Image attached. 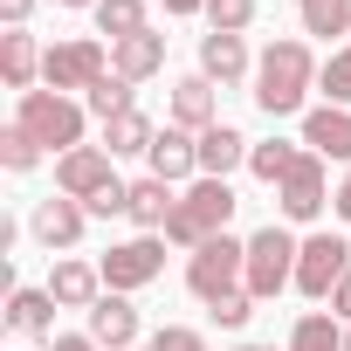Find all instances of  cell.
Listing matches in <instances>:
<instances>
[{
  "mask_svg": "<svg viewBox=\"0 0 351 351\" xmlns=\"http://www.w3.org/2000/svg\"><path fill=\"white\" fill-rule=\"evenodd\" d=\"M344 351H351V324H344Z\"/></svg>",
  "mask_w": 351,
  "mask_h": 351,
  "instance_id": "obj_41",
  "label": "cell"
},
{
  "mask_svg": "<svg viewBox=\"0 0 351 351\" xmlns=\"http://www.w3.org/2000/svg\"><path fill=\"white\" fill-rule=\"evenodd\" d=\"M97 269H104V289L138 296V289H152V282L165 276V234H131V241H110V248L97 255Z\"/></svg>",
  "mask_w": 351,
  "mask_h": 351,
  "instance_id": "obj_5",
  "label": "cell"
},
{
  "mask_svg": "<svg viewBox=\"0 0 351 351\" xmlns=\"http://www.w3.org/2000/svg\"><path fill=\"white\" fill-rule=\"evenodd\" d=\"M42 42L28 35V28H8L0 35V83H8L14 97H28V90H42Z\"/></svg>",
  "mask_w": 351,
  "mask_h": 351,
  "instance_id": "obj_18",
  "label": "cell"
},
{
  "mask_svg": "<svg viewBox=\"0 0 351 351\" xmlns=\"http://www.w3.org/2000/svg\"><path fill=\"white\" fill-rule=\"evenodd\" d=\"M83 104H90V117H104V124H110V117L138 110V83H124V76L110 69V76H97V83L83 90Z\"/></svg>",
  "mask_w": 351,
  "mask_h": 351,
  "instance_id": "obj_27",
  "label": "cell"
},
{
  "mask_svg": "<svg viewBox=\"0 0 351 351\" xmlns=\"http://www.w3.org/2000/svg\"><path fill=\"white\" fill-rule=\"evenodd\" d=\"M241 276H248V241H241V234H214L207 248L186 255V289H193L200 303L241 289Z\"/></svg>",
  "mask_w": 351,
  "mask_h": 351,
  "instance_id": "obj_7",
  "label": "cell"
},
{
  "mask_svg": "<svg viewBox=\"0 0 351 351\" xmlns=\"http://www.w3.org/2000/svg\"><path fill=\"white\" fill-rule=\"evenodd\" d=\"M180 193L186 186H165V180L145 172V180H131V214L124 221H138V234H165V221L180 214Z\"/></svg>",
  "mask_w": 351,
  "mask_h": 351,
  "instance_id": "obj_19",
  "label": "cell"
},
{
  "mask_svg": "<svg viewBox=\"0 0 351 351\" xmlns=\"http://www.w3.org/2000/svg\"><path fill=\"white\" fill-rule=\"evenodd\" d=\"M317 56H310V42L303 35H276L262 56H255V110L262 117H303L310 110V90H317Z\"/></svg>",
  "mask_w": 351,
  "mask_h": 351,
  "instance_id": "obj_1",
  "label": "cell"
},
{
  "mask_svg": "<svg viewBox=\"0 0 351 351\" xmlns=\"http://www.w3.org/2000/svg\"><path fill=\"white\" fill-rule=\"evenodd\" d=\"M145 172L165 180V186H193V180H200V138L180 131V124H158V138H152V152H145Z\"/></svg>",
  "mask_w": 351,
  "mask_h": 351,
  "instance_id": "obj_13",
  "label": "cell"
},
{
  "mask_svg": "<svg viewBox=\"0 0 351 351\" xmlns=\"http://www.w3.org/2000/svg\"><path fill=\"white\" fill-rule=\"evenodd\" d=\"M351 276V241L344 234H303V255H296V289L310 303H330V289Z\"/></svg>",
  "mask_w": 351,
  "mask_h": 351,
  "instance_id": "obj_9",
  "label": "cell"
},
{
  "mask_svg": "<svg viewBox=\"0 0 351 351\" xmlns=\"http://www.w3.org/2000/svg\"><path fill=\"white\" fill-rule=\"evenodd\" d=\"M138 351H145V344H138Z\"/></svg>",
  "mask_w": 351,
  "mask_h": 351,
  "instance_id": "obj_42",
  "label": "cell"
},
{
  "mask_svg": "<svg viewBox=\"0 0 351 351\" xmlns=\"http://www.w3.org/2000/svg\"><path fill=\"white\" fill-rule=\"evenodd\" d=\"M56 310H62V303H56L49 289H28V282H21V289L8 296V330H21V337H42V344H56Z\"/></svg>",
  "mask_w": 351,
  "mask_h": 351,
  "instance_id": "obj_22",
  "label": "cell"
},
{
  "mask_svg": "<svg viewBox=\"0 0 351 351\" xmlns=\"http://www.w3.org/2000/svg\"><path fill=\"white\" fill-rule=\"evenodd\" d=\"M104 186H117V158H110L104 145H76V152L56 158V193H69V200L90 207Z\"/></svg>",
  "mask_w": 351,
  "mask_h": 351,
  "instance_id": "obj_10",
  "label": "cell"
},
{
  "mask_svg": "<svg viewBox=\"0 0 351 351\" xmlns=\"http://www.w3.org/2000/svg\"><path fill=\"white\" fill-rule=\"evenodd\" d=\"M262 0H207V35H248Z\"/></svg>",
  "mask_w": 351,
  "mask_h": 351,
  "instance_id": "obj_30",
  "label": "cell"
},
{
  "mask_svg": "<svg viewBox=\"0 0 351 351\" xmlns=\"http://www.w3.org/2000/svg\"><path fill=\"white\" fill-rule=\"evenodd\" d=\"M97 76H110V49H104V35H69V42H49V56H42V83H49V90L76 97V90H90Z\"/></svg>",
  "mask_w": 351,
  "mask_h": 351,
  "instance_id": "obj_6",
  "label": "cell"
},
{
  "mask_svg": "<svg viewBox=\"0 0 351 351\" xmlns=\"http://www.w3.org/2000/svg\"><path fill=\"white\" fill-rule=\"evenodd\" d=\"M49 351H104V344H97L90 330H56V344H49Z\"/></svg>",
  "mask_w": 351,
  "mask_h": 351,
  "instance_id": "obj_34",
  "label": "cell"
},
{
  "mask_svg": "<svg viewBox=\"0 0 351 351\" xmlns=\"http://www.w3.org/2000/svg\"><path fill=\"white\" fill-rule=\"evenodd\" d=\"M145 351H207V337H200L193 324H158V330L145 337Z\"/></svg>",
  "mask_w": 351,
  "mask_h": 351,
  "instance_id": "obj_33",
  "label": "cell"
},
{
  "mask_svg": "<svg viewBox=\"0 0 351 351\" xmlns=\"http://www.w3.org/2000/svg\"><path fill=\"white\" fill-rule=\"evenodd\" d=\"M324 207H330V158H317V152L303 145L296 172L276 186V214H282V228H310Z\"/></svg>",
  "mask_w": 351,
  "mask_h": 351,
  "instance_id": "obj_8",
  "label": "cell"
},
{
  "mask_svg": "<svg viewBox=\"0 0 351 351\" xmlns=\"http://www.w3.org/2000/svg\"><path fill=\"white\" fill-rule=\"evenodd\" d=\"M42 158H49V152H42L21 124H8V131H0V165H8V172H35Z\"/></svg>",
  "mask_w": 351,
  "mask_h": 351,
  "instance_id": "obj_31",
  "label": "cell"
},
{
  "mask_svg": "<svg viewBox=\"0 0 351 351\" xmlns=\"http://www.w3.org/2000/svg\"><path fill=\"white\" fill-rule=\"evenodd\" d=\"M83 228H90V207L69 200V193H49V200H35V214H28V234H35L49 255H69V248L83 241Z\"/></svg>",
  "mask_w": 351,
  "mask_h": 351,
  "instance_id": "obj_11",
  "label": "cell"
},
{
  "mask_svg": "<svg viewBox=\"0 0 351 351\" xmlns=\"http://www.w3.org/2000/svg\"><path fill=\"white\" fill-rule=\"evenodd\" d=\"M317 97L337 104V110H351V42L324 56V69H317Z\"/></svg>",
  "mask_w": 351,
  "mask_h": 351,
  "instance_id": "obj_29",
  "label": "cell"
},
{
  "mask_svg": "<svg viewBox=\"0 0 351 351\" xmlns=\"http://www.w3.org/2000/svg\"><path fill=\"white\" fill-rule=\"evenodd\" d=\"M152 138H158V124H152L145 110H124V117L104 124V152H110V158H145Z\"/></svg>",
  "mask_w": 351,
  "mask_h": 351,
  "instance_id": "obj_24",
  "label": "cell"
},
{
  "mask_svg": "<svg viewBox=\"0 0 351 351\" xmlns=\"http://www.w3.org/2000/svg\"><path fill=\"white\" fill-rule=\"evenodd\" d=\"M207 317H214L221 330H248V317H255V296H248V289H228V296H214V303H207Z\"/></svg>",
  "mask_w": 351,
  "mask_h": 351,
  "instance_id": "obj_32",
  "label": "cell"
},
{
  "mask_svg": "<svg viewBox=\"0 0 351 351\" xmlns=\"http://www.w3.org/2000/svg\"><path fill=\"white\" fill-rule=\"evenodd\" d=\"M296 158H303V138H262L248 152V172H255L262 186H282L289 172H296Z\"/></svg>",
  "mask_w": 351,
  "mask_h": 351,
  "instance_id": "obj_25",
  "label": "cell"
},
{
  "mask_svg": "<svg viewBox=\"0 0 351 351\" xmlns=\"http://www.w3.org/2000/svg\"><path fill=\"white\" fill-rule=\"evenodd\" d=\"M296 255H303V241H296L282 221L255 228V234H248V276H241V289H248L255 303H276L282 289H296Z\"/></svg>",
  "mask_w": 351,
  "mask_h": 351,
  "instance_id": "obj_4",
  "label": "cell"
},
{
  "mask_svg": "<svg viewBox=\"0 0 351 351\" xmlns=\"http://www.w3.org/2000/svg\"><path fill=\"white\" fill-rule=\"evenodd\" d=\"M282 351H344V324L330 317V310H303L296 324H289V344Z\"/></svg>",
  "mask_w": 351,
  "mask_h": 351,
  "instance_id": "obj_26",
  "label": "cell"
},
{
  "mask_svg": "<svg viewBox=\"0 0 351 351\" xmlns=\"http://www.w3.org/2000/svg\"><path fill=\"white\" fill-rule=\"evenodd\" d=\"M56 8H97V0H56Z\"/></svg>",
  "mask_w": 351,
  "mask_h": 351,
  "instance_id": "obj_39",
  "label": "cell"
},
{
  "mask_svg": "<svg viewBox=\"0 0 351 351\" xmlns=\"http://www.w3.org/2000/svg\"><path fill=\"white\" fill-rule=\"evenodd\" d=\"M296 138H303L317 158L351 165V110H337V104H310V110H303V124H296Z\"/></svg>",
  "mask_w": 351,
  "mask_h": 351,
  "instance_id": "obj_17",
  "label": "cell"
},
{
  "mask_svg": "<svg viewBox=\"0 0 351 351\" xmlns=\"http://www.w3.org/2000/svg\"><path fill=\"white\" fill-rule=\"evenodd\" d=\"M234 207H241V200H234V186H228V180H193V186L180 193V214L165 221V241L193 255V248H207L214 234H228Z\"/></svg>",
  "mask_w": 351,
  "mask_h": 351,
  "instance_id": "obj_3",
  "label": "cell"
},
{
  "mask_svg": "<svg viewBox=\"0 0 351 351\" xmlns=\"http://www.w3.org/2000/svg\"><path fill=\"white\" fill-rule=\"evenodd\" d=\"M255 152V138H241L234 124H207L200 131V180H228V172H241Z\"/></svg>",
  "mask_w": 351,
  "mask_h": 351,
  "instance_id": "obj_20",
  "label": "cell"
},
{
  "mask_svg": "<svg viewBox=\"0 0 351 351\" xmlns=\"http://www.w3.org/2000/svg\"><path fill=\"white\" fill-rule=\"evenodd\" d=\"M14 124L49 152V158H62V152H76L83 145V124H90V104L83 97H62V90H28L21 104H14Z\"/></svg>",
  "mask_w": 351,
  "mask_h": 351,
  "instance_id": "obj_2",
  "label": "cell"
},
{
  "mask_svg": "<svg viewBox=\"0 0 351 351\" xmlns=\"http://www.w3.org/2000/svg\"><path fill=\"white\" fill-rule=\"evenodd\" d=\"M62 310H90L97 296H104V269L90 262V255H56L49 262V282H42Z\"/></svg>",
  "mask_w": 351,
  "mask_h": 351,
  "instance_id": "obj_16",
  "label": "cell"
},
{
  "mask_svg": "<svg viewBox=\"0 0 351 351\" xmlns=\"http://www.w3.org/2000/svg\"><path fill=\"white\" fill-rule=\"evenodd\" d=\"M28 14H35V0H0V21L8 28H28Z\"/></svg>",
  "mask_w": 351,
  "mask_h": 351,
  "instance_id": "obj_36",
  "label": "cell"
},
{
  "mask_svg": "<svg viewBox=\"0 0 351 351\" xmlns=\"http://www.w3.org/2000/svg\"><path fill=\"white\" fill-rule=\"evenodd\" d=\"M330 317H337V324H351V276L330 289Z\"/></svg>",
  "mask_w": 351,
  "mask_h": 351,
  "instance_id": "obj_38",
  "label": "cell"
},
{
  "mask_svg": "<svg viewBox=\"0 0 351 351\" xmlns=\"http://www.w3.org/2000/svg\"><path fill=\"white\" fill-rule=\"evenodd\" d=\"M90 14H97V35H110V49H117V42L152 28V0H97Z\"/></svg>",
  "mask_w": 351,
  "mask_h": 351,
  "instance_id": "obj_23",
  "label": "cell"
},
{
  "mask_svg": "<svg viewBox=\"0 0 351 351\" xmlns=\"http://www.w3.org/2000/svg\"><path fill=\"white\" fill-rule=\"evenodd\" d=\"M234 351H276V344H234Z\"/></svg>",
  "mask_w": 351,
  "mask_h": 351,
  "instance_id": "obj_40",
  "label": "cell"
},
{
  "mask_svg": "<svg viewBox=\"0 0 351 351\" xmlns=\"http://www.w3.org/2000/svg\"><path fill=\"white\" fill-rule=\"evenodd\" d=\"M152 8H165L172 21H186V14H207V0H152Z\"/></svg>",
  "mask_w": 351,
  "mask_h": 351,
  "instance_id": "obj_37",
  "label": "cell"
},
{
  "mask_svg": "<svg viewBox=\"0 0 351 351\" xmlns=\"http://www.w3.org/2000/svg\"><path fill=\"white\" fill-rule=\"evenodd\" d=\"M330 214L351 228V165H344V180H337V193H330Z\"/></svg>",
  "mask_w": 351,
  "mask_h": 351,
  "instance_id": "obj_35",
  "label": "cell"
},
{
  "mask_svg": "<svg viewBox=\"0 0 351 351\" xmlns=\"http://www.w3.org/2000/svg\"><path fill=\"white\" fill-rule=\"evenodd\" d=\"M110 69H117L124 83H152V76H165V35L145 28V35L117 42V49H110Z\"/></svg>",
  "mask_w": 351,
  "mask_h": 351,
  "instance_id": "obj_21",
  "label": "cell"
},
{
  "mask_svg": "<svg viewBox=\"0 0 351 351\" xmlns=\"http://www.w3.org/2000/svg\"><path fill=\"white\" fill-rule=\"evenodd\" d=\"M165 124H180V131H207V124H221V90L193 69V76H180L172 83V97H165Z\"/></svg>",
  "mask_w": 351,
  "mask_h": 351,
  "instance_id": "obj_14",
  "label": "cell"
},
{
  "mask_svg": "<svg viewBox=\"0 0 351 351\" xmlns=\"http://www.w3.org/2000/svg\"><path fill=\"white\" fill-rule=\"evenodd\" d=\"M200 76H207L214 90L255 83V56H248V35H200Z\"/></svg>",
  "mask_w": 351,
  "mask_h": 351,
  "instance_id": "obj_15",
  "label": "cell"
},
{
  "mask_svg": "<svg viewBox=\"0 0 351 351\" xmlns=\"http://www.w3.org/2000/svg\"><path fill=\"white\" fill-rule=\"evenodd\" d=\"M296 21H303V35H317V42L351 35V0H296Z\"/></svg>",
  "mask_w": 351,
  "mask_h": 351,
  "instance_id": "obj_28",
  "label": "cell"
},
{
  "mask_svg": "<svg viewBox=\"0 0 351 351\" xmlns=\"http://www.w3.org/2000/svg\"><path fill=\"white\" fill-rule=\"evenodd\" d=\"M83 330H90L104 351H138V337H145V317H138V303H131V296L104 289V296L83 310Z\"/></svg>",
  "mask_w": 351,
  "mask_h": 351,
  "instance_id": "obj_12",
  "label": "cell"
}]
</instances>
